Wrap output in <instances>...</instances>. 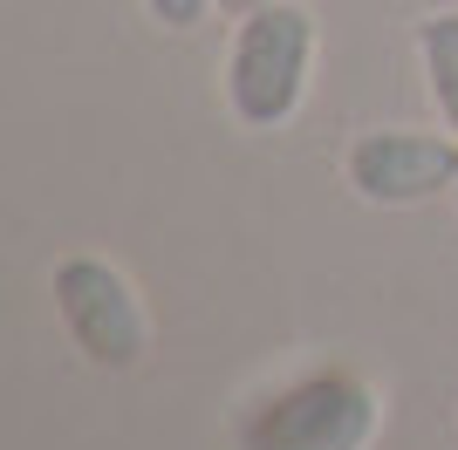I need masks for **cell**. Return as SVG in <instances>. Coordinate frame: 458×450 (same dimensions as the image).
<instances>
[{"mask_svg": "<svg viewBox=\"0 0 458 450\" xmlns=\"http://www.w3.org/2000/svg\"><path fill=\"white\" fill-rule=\"evenodd\" d=\"M343 185L383 212L431 205L458 191V130H356L343 150Z\"/></svg>", "mask_w": 458, "mask_h": 450, "instance_id": "4", "label": "cell"}, {"mask_svg": "<svg viewBox=\"0 0 458 450\" xmlns=\"http://www.w3.org/2000/svg\"><path fill=\"white\" fill-rule=\"evenodd\" d=\"M315 7L308 0H274L260 14L233 21L226 48V110L240 130H287L308 103V75H315Z\"/></svg>", "mask_w": 458, "mask_h": 450, "instance_id": "2", "label": "cell"}, {"mask_svg": "<svg viewBox=\"0 0 458 450\" xmlns=\"http://www.w3.org/2000/svg\"><path fill=\"white\" fill-rule=\"evenodd\" d=\"M260 7H274V0H212V14H226V21H247Z\"/></svg>", "mask_w": 458, "mask_h": 450, "instance_id": "7", "label": "cell"}, {"mask_svg": "<svg viewBox=\"0 0 458 450\" xmlns=\"http://www.w3.org/2000/svg\"><path fill=\"white\" fill-rule=\"evenodd\" d=\"M377 430H383L377 382L343 362L267 382L233 410V450H369Z\"/></svg>", "mask_w": 458, "mask_h": 450, "instance_id": "1", "label": "cell"}, {"mask_svg": "<svg viewBox=\"0 0 458 450\" xmlns=\"http://www.w3.org/2000/svg\"><path fill=\"white\" fill-rule=\"evenodd\" d=\"M144 7H151V21H165V28H178V35L212 14V0H144Z\"/></svg>", "mask_w": 458, "mask_h": 450, "instance_id": "6", "label": "cell"}, {"mask_svg": "<svg viewBox=\"0 0 458 450\" xmlns=\"http://www.w3.org/2000/svg\"><path fill=\"white\" fill-rule=\"evenodd\" d=\"M418 62H424V89L445 130H458V7H431L418 14Z\"/></svg>", "mask_w": 458, "mask_h": 450, "instance_id": "5", "label": "cell"}, {"mask_svg": "<svg viewBox=\"0 0 458 450\" xmlns=\"http://www.w3.org/2000/svg\"><path fill=\"white\" fill-rule=\"evenodd\" d=\"M48 294H55V314L69 328V341L82 348V362L96 369H137L151 355V307L137 294V280L103 253H69L48 273Z\"/></svg>", "mask_w": 458, "mask_h": 450, "instance_id": "3", "label": "cell"}]
</instances>
